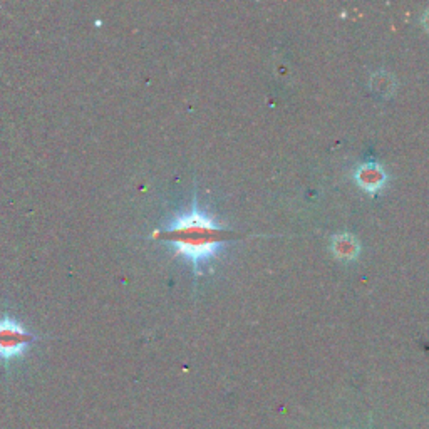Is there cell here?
Instances as JSON below:
<instances>
[{"instance_id": "obj_2", "label": "cell", "mask_w": 429, "mask_h": 429, "mask_svg": "<svg viewBox=\"0 0 429 429\" xmlns=\"http://www.w3.org/2000/svg\"><path fill=\"white\" fill-rule=\"evenodd\" d=\"M36 336L25 330L17 321L10 317L0 319V359L10 363L22 357L29 345L36 342Z\"/></svg>"}, {"instance_id": "obj_1", "label": "cell", "mask_w": 429, "mask_h": 429, "mask_svg": "<svg viewBox=\"0 0 429 429\" xmlns=\"http://www.w3.org/2000/svg\"><path fill=\"white\" fill-rule=\"evenodd\" d=\"M233 232L203 212L197 199L188 212L176 213L164 227L158 228L149 238L167 243L175 255L190 262L197 273L218 258L220 252L233 240Z\"/></svg>"}, {"instance_id": "obj_5", "label": "cell", "mask_w": 429, "mask_h": 429, "mask_svg": "<svg viewBox=\"0 0 429 429\" xmlns=\"http://www.w3.org/2000/svg\"><path fill=\"white\" fill-rule=\"evenodd\" d=\"M423 25L426 27V31L429 32V10L423 16Z\"/></svg>"}, {"instance_id": "obj_4", "label": "cell", "mask_w": 429, "mask_h": 429, "mask_svg": "<svg viewBox=\"0 0 429 429\" xmlns=\"http://www.w3.org/2000/svg\"><path fill=\"white\" fill-rule=\"evenodd\" d=\"M332 252L341 260H352L359 254V243L349 233L337 235L332 242Z\"/></svg>"}, {"instance_id": "obj_3", "label": "cell", "mask_w": 429, "mask_h": 429, "mask_svg": "<svg viewBox=\"0 0 429 429\" xmlns=\"http://www.w3.org/2000/svg\"><path fill=\"white\" fill-rule=\"evenodd\" d=\"M354 176H356L357 184H359L363 190L371 191V193L378 191L379 188L386 183V173H384V169L376 163L363 164V167L357 168L356 175Z\"/></svg>"}]
</instances>
